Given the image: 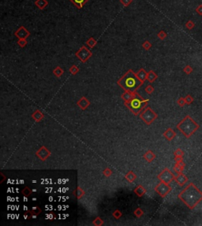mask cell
Here are the masks:
<instances>
[{
    "label": "cell",
    "instance_id": "obj_25",
    "mask_svg": "<svg viewBox=\"0 0 202 226\" xmlns=\"http://www.w3.org/2000/svg\"><path fill=\"white\" fill-rule=\"evenodd\" d=\"M86 44H87L90 48H93V47H95L96 44H97V41H96V40H95L93 37H90L88 40L86 41Z\"/></svg>",
    "mask_w": 202,
    "mask_h": 226
},
{
    "label": "cell",
    "instance_id": "obj_4",
    "mask_svg": "<svg viewBox=\"0 0 202 226\" xmlns=\"http://www.w3.org/2000/svg\"><path fill=\"white\" fill-rule=\"evenodd\" d=\"M148 99H144L140 94L135 93L133 98L129 102H125L124 105L130 110L135 116L140 115L141 111L147 107Z\"/></svg>",
    "mask_w": 202,
    "mask_h": 226
},
{
    "label": "cell",
    "instance_id": "obj_37",
    "mask_svg": "<svg viewBox=\"0 0 202 226\" xmlns=\"http://www.w3.org/2000/svg\"><path fill=\"white\" fill-rule=\"evenodd\" d=\"M112 216L115 218V219H119L121 217L123 216V213L120 211L119 209H115L113 213H112Z\"/></svg>",
    "mask_w": 202,
    "mask_h": 226
},
{
    "label": "cell",
    "instance_id": "obj_18",
    "mask_svg": "<svg viewBox=\"0 0 202 226\" xmlns=\"http://www.w3.org/2000/svg\"><path fill=\"white\" fill-rule=\"evenodd\" d=\"M134 192L138 197H142L146 193V189L144 188L143 185L139 184L138 186H137V188H135Z\"/></svg>",
    "mask_w": 202,
    "mask_h": 226
},
{
    "label": "cell",
    "instance_id": "obj_7",
    "mask_svg": "<svg viewBox=\"0 0 202 226\" xmlns=\"http://www.w3.org/2000/svg\"><path fill=\"white\" fill-rule=\"evenodd\" d=\"M75 55L80 61H82L83 63H85L86 61L93 56V53L85 46H82L76 52Z\"/></svg>",
    "mask_w": 202,
    "mask_h": 226
},
{
    "label": "cell",
    "instance_id": "obj_42",
    "mask_svg": "<svg viewBox=\"0 0 202 226\" xmlns=\"http://www.w3.org/2000/svg\"><path fill=\"white\" fill-rule=\"evenodd\" d=\"M103 174L106 177H109V176H111V174H112V170L110 169V168H106V169L103 170Z\"/></svg>",
    "mask_w": 202,
    "mask_h": 226
},
{
    "label": "cell",
    "instance_id": "obj_6",
    "mask_svg": "<svg viewBox=\"0 0 202 226\" xmlns=\"http://www.w3.org/2000/svg\"><path fill=\"white\" fill-rule=\"evenodd\" d=\"M171 190H172V188H171L170 184L162 182V181L159 183L155 188V192L162 198H165L169 193L171 192Z\"/></svg>",
    "mask_w": 202,
    "mask_h": 226
},
{
    "label": "cell",
    "instance_id": "obj_24",
    "mask_svg": "<svg viewBox=\"0 0 202 226\" xmlns=\"http://www.w3.org/2000/svg\"><path fill=\"white\" fill-rule=\"evenodd\" d=\"M63 73H64V70L60 66H57L53 69V74L55 75L56 77H61Z\"/></svg>",
    "mask_w": 202,
    "mask_h": 226
},
{
    "label": "cell",
    "instance_id": "obj_43",
    "mask_svg": "<svg viewBox=\"0 0 202 226\" xmlns=\"http://www.w3.org/2000/svg\"><path fill=\"white\" fill-rule=\"evenodd\" d=\"M32 215H33V213H32V212L31 210H28V211H26V212L25 213L24 218L27 220L30 219L32 217Z\"/></svg>",
    "mask_w": 202,
    "mask_h": 226
},
{
    "label": "cell",
    "instance_id": "obj_20",
    "mask_svg": "<svg viewBox=\"0 0 202 226\" xmlns=\"http://www.w3.org/2000/svg\"><path fill=\"white\" fill-rule=\"evenodd\" d=\"M156 157V155L152 151H148L147 152H145V154L144 155V159L148 162H152V161H154Z\"/></svg>",
    "mask_w": 202,
    "mask_h": 226
},
{
    "label": "cell",
    "instance_id": "obj_45",
    "mask_svg": "<svg viewBox=\"0 0 202 226\" xmlns=\"http://www.w3.org/2000/svg\"><path fill=\"white\" fill-rule=\"evenodd\" d=\"M196 12L198 15L202 16V4H200V5H198L197 7H196Z\"/></svg>",
    "mask_w": 202,
    "mask_h": 226
},
{
    "label": "cell",
    "instance_id": "obj_33",
    "mask_svg": "<svg viewBox=\"0 0 202 226\" xmlns=\"http://www.w3.org/2000/svg\"><path fill=\"white\" fill-rule=\"evenodd\" d=\"M134 215L137 217H141L143 216V214H144V211L142 210L141 208H137L134 211Z\"/></svg>",
    "mask_w": 202,
    "mask_h": 226
},
{
    "label": "cell",
    "instance_id": "obj_28",
    "mask_svg": "<svg viewBox=\"0 0 202 226\" xmlns=\"http://www.w3.org/2000/svg\"><path fill=\"white\" fill-rule=\"evenodd\" d=\"M174 155H175V158H183L184 151L180 148L176 149L174 152Z\"/></svg>",
    "mask_w": 202,
    "mask_h": 226
},
{
    "label": "cell",
    "instance_id": "obj_23",
    "mask_svg": "<svg viewBox=\"0 0 202 226\" xmlns=\"http://www.w3.org/2000/svg\"><path fill=\"white\" fill-rule=\"evenodd\" d=\"M74 194L75 195L77 199H81L83 196L85 195V191L81 187L78 186V187H77L76 190L74 192Z\"/></svg>",
    "mask_w": 202,
    "mask_h": 226
},
{
    "label": "cell",
    "instance_id": "obj_41",
    "mask_svg": "<svg viewBox=\"0 0 202 226\" xmlns=\"http://www.w3.org/2000/svg\"><path fill=\"white\" fill-rule=\"evenodd\" d=\"M185 102H186V104L190 105L191 103H193V102L194 101V98L192 97L190 94H187L185 97Z\"/></svg>",
    "mask_w": 202,
    "mask_h": 226
},
{
    "label": "cell",
    "instance_id": "obj_8",
    "mask_svg": "<svg viewBox=\"0 0 202 226\" xmlns=\"http://www.w3.org/2000/svg\"><path fill=\"white\" fill-rule=\"evenodd\" d=\"M175 176H175V174L171 172L168 168H164L162 170V172L157 176L158 179L160 180V181L168 183V184H170L173 180H175Z\"/></svg>",
    "mask_w": 202,
    "mask_h": 226
},
{
    "label": "cell",
    "instance_id": "obj_15",
    "mask_svg": "<svg viewBox=\"0 0 202 226\" xmlns=\"http://www.w3.org/2000/svg\"><path fill=\"white\" fill-rule=\"evenodd\" d=\"M135 93H136V92H131V91H124L122 95H121V98H122V99L123 100L124 102H129L133 98V97L134 96Z\"/></svg>",
    "mask_w": 202,
    "mask_h": 226
},
{
    "label": "cell",
    "instance_id": "obj_29",
    "mask_svg": "<svg viewBox=\"0 0 202 226\" xmlns=\"http://www.w3.org/2000/svg\"><path fill=\"white\" fill-rule=\"evenodd\" d=\"M79 70H80L79 68L77 66H76L75 65H73L69 69V72L72 75H76L77 73H78Z\"/></svg>",
    "mask_w": 202,
    "mask_h": 226
},
{
    "label": "cell",
    "instance_id": "obj_44",
    "mask_svg": "<svg viewBox=\"0 0 202 226\" xmlns=\"http://www.w3.org/2000/svg\"><path fill=\"white\" fill-rule=\"evenodd\" d=\"M120 3L123 5L124 7H128V6H130V4L132 3V1L133 0H119Z\"/></svg>",
    "mask_w": 202,
    "mask_h": 226
},
{
    "label": "cell",
    "instance_id": "obj_9",
    "mask_svg": "<svg viewBox=\"0 0 202 226\" xmlns=\"http://www.w3.org/2000/svg\"><path fill=\"white\" fill-rule=\"evenodd\" d=\"M36 155L37 156L38 158L40 159V160L44 162V161H46L50 157V155H51V151L45 146H42L36 152Z\"/></svg>",
    "mask_w": 202,
    "mask_h": 226
},
{
    "label": "cell",
    "instance_id": "obj_12",
    "mask_svg": "<svg viewBox=\"0 0 202 226\" xmlns=\"http://www.w3.org/2000/svg\"><path fill=\"white\" fill-rule=\"evenodd\" d=\"M188 177L185 174L179 173V174H178L175 176V180L180 187H182V186H184L186 184V182L188 181Z\"/></svg>",
    "mask_w": 202,
    "mask_h": 226
},
{
    "label": "cell",
    "instance_id": "obj_21",
    "mask_svg": "<svg viewBox=\"0 0 202 226\" xmlns=\"http://www.w3.org/2000/svg\"><path fill=\"white\" fill-rule=\"evenodd\" d=\"M125 178H126V180L128 182L133 183L135 180L137 179V175H136L132 170H130V171H129V172L126 174Z\"/></svg>",
    "mask_w": 202,
    "mask_h": 226
},
{
    "label": "cell",
    "instance_id": "obj_38",
    "mask_svg": "<svg viewBox=\"0 0 202 226\" xmlns=\"http://www.w3.org/2000/svg\"><path fill=\"white\" fill-rule=\"evenodd\" d=\"M177 104H178L179 106H181V107L184 106L186 104V102H185V98H183V97H180V98H178V100H177Z\"/></svg>",
    "mask_w": 202,
    "mask_h": 226
},
{
    "label": "cell",
    "instance_id": "obj_16",
    "mask_svg": "<svg viewBox=\"0 0 202 226\" xmlns=\"http://www.w3.org/2000/svg\"><path fill=\"white\" fill-rule=\"evenodd\" d=\"M32 118H33L36 122H41L42 120L44 118V114H43L40 110H36L32 114Z\"/></svg>",
    "mask_w": 202,
    "mask_h": 226
},
{
    "label": "cell",
    "instance_id": "obj_14",
    "mask_svg": "<svg viewBox=\"0 0 202 226\" xmlns=\"http://www.w3.org/2000/svg\"><path fill=\"white\" fill-rule=\"evenodd\" d=\"M136 75H137V78L140 80L141 82L144 83L145 81L147 80V76H148V73L145 71V69H144L143 68L140 69L139 70L137 71L136 73Z\"/></svg>",
    "mask_w": 202,
    "mask_h": 226
},
{
    "label": "cell",
    "instance_id": "obj_31",
    "mask_svg": "<svg viewBox=\"0 0 202 226\" xmlns=\"http://www.w3.org/2000/svg\"><path fill=\"white\" fill-rule=\"evenodd\" d=\"M167 36H168V34L166 33V32L163 30L160 31L157 34V37L161 40H164L165 39L167 38Z\"/></svg>",
    "mask_w": 202,
    "mask_h": 226
},
{
    "label": "cell",
    "instance_id": "obj_17",
    "mask_svg": "<svg viewBox=\"0 0 202 226\" xmlns=\"http://www.w3.org/2000/svg\"><path fill=\"white\" fill-rule=\"evenodd\" d=\"M70 1L75 6L76 8L81 10V9H82L83 7L89 2V0H70Z\"/></svg>",
    "mask_w": 202,
    "mask_h": 226
},
{
    "label": "cell",
    "instance_id": "obj_36",
    "mask_svg": "<svg viewBox=\"0 0 202 226\" xmlns=\"http://www.w3.org/2000/svg\"><path fill=\"white\" fill-rule=\"evenodd\" d=\"M142 47L145 51H148V50H150V48L152 47V44L148 40H145L142 44Z\"/></svg>",
    "mask_w": 202,
    "mask_h": 226
},
{
    "label": "cell",
    "instance_id": "obj_11",
    "mask_svg": "<svg viewBox=\"0 0 202 226\" xmlns=\"http://www.w3.org/2000/svg\"><path fill=\"white\" fill-rule=\"evenodd\" d=\"M77 105L79 107L81 110H85L86 109L89 107L90 106V101H89L88 98L85 97V96H82L81 98L79 99L77 102Z\"/></svg>",
    "mask_w": 202,
    "mask_h": 226
},
{
    "label": "cell",
    "instance_id": "obj_2",
    "mask_svg": "<svg viewBox=\"0 0 202 226\" xmlns=\"http://www.w3.org/2000/svg\"><path fill=\"white\" fill-rule=\"evenodd\" d=\"M118 85L123 89L124 91L131 92H137V91L144 84L137 78L136 73L132 69H129L126 73L120 78L117 82Z\"/></svg>",
    "mask_w": 202,
    "mask_h": 226
},
{
    "label": "cell",
    "instance_id": "obj_35",
    "mask_svg": "<svg viewBox=\"0 0 202 226\" xmlns=\"http://www.w3.org/2000/svg\"><path fill=\"white\" fill-rule=\"evenodd\" d=\"M193 68L189 65H185V67L183 68V72L185 73V74H191L192 73H193Z\"/></svg>",
    "mask_w": 202,
    "mask_h": 226
},
{
    "label": "cell",
    "instance_id": "obj_39",
    "mask_svg": "<svg viewBox=\"0 0 202 226\" xmlns=\"http://www.w3.org/2000/svg\"><path fill=\"white\" fill-rule=\"evenodd\" d=\"M17 44L19 45V47H25L28 44V42L25 39H21V40H18Z\"/></svg>",
    "mask_w": 202,
    "mask_h": 226
},
{
    "label": "cell",
    "instance_id": "obj_26",
    "mask_svg": "<svg viewBox=\"0 0 202 226\" xmlns=\"http://www.w3.org/2000/svg\"><path fill=\"white\" fill-rule=\"evenodd\" d=\"M184 169H185L184 167L181 166V165H179V164H178L177 162H175V165H174V167H173V169L175 170V172H177L178 174H179V173H182Z\"/></svg>",
    "mask_w": 202,
    "mask_h": 226
},
{
    "label": "cell",
    "instance_id": "obj_32",
    "mask_svg": "<svg viewBox=\"0 0 202 226\" xmlns=\"http://www.w3.org/2000/svg\"><path fill=\"white\" fill-rule=\"evenodd\" d=\"M185 28H187V29H189V30H192L193 28L195 27V23H194L193 20H189L188 21L185 23Z\"/></svg>",
    "mask_w": 202,
    "mask_h": 226
},
{
    "label": "cell",
    "instance_id": "obj_13",
    "mask_svg": "<svg viewBox=\"0 0 202 226\" xmlns=\"http://www.w3.org/2000/svg\"><path fill=\"white\" fill-rule=\"evenodd\" d=\"M163 135L164 136V138L166 139L167 140H168V141H171V140H173V139L175 138V136H176V132H175L171 128H167V130L164 132Z\"/></svg>",
    "mask_w": 202,
    "mask_h": 226
},
{
    "label": "cell",
    "instance_id": "obj_40",
    "mask_svg": "<svg viewBox=\"0 0 202 226\" xmlns=\"http://www.w3.org/2000/svg\"><path fill=\"white\" fill-rule=\"evenodd\" d=\"M144 91H145V92H146V93H148V94H152V92L155 91V88L153 86H152L151 85H148L147 87L145 88Z\"/></svg>",
    "mask_w": 202,
    "mask_h": 226
},
{
    "label": "cell",
    "instance_id": "obj_34",
    "mask_svg": "<svg viewBox=\"0 0 202 226\" xmlns=\"http://www.w3.org/2000/svg\"><path fill=\"white\" fill-rule=\"evenodd\" d=\"M32 212V213L34 214V215H36V216H37V215H39V214H40L42 212L41 209L40 208V207H38V206H34V207H32V209H30Z\"/></svg>",
    "mask_w": 202,
    "mask_h": 226
},
{
    "label": "cell",
    "instance_id": "obj_46",
    "mask_svg": "<svg viewBox=\"0 0 202 226\" xmlns=\"http://www.w3.org/2000/svg\"><path fill=\"white\" fill-rule=\"evenodd\" d=\"M175 162H180V161H183V158H175Z\"/></svg>",
    "mask_w": 202,
    "mask_h": 226
},
{
    "label": "cell",
    "instance_id": "obj_3",
    "mask_svg": "<svg viewBox=\"0 0 202 226\" xmlns=\"http://www.w3.org/2000/svg\"><path fill=\"white\" fill-rule=\"evenodd\" d=\"M176 127L187 139L190 138L200 128L198 124L189 115H186Z\"/></svg>",
    "mask_w": 202,
    "mask_h": 226
},
{
    "label": "cell",
    "instance_id": "obj_5",
    "mask_svg": "<svg viewBox=\"0 0 202 226\" xmlns=\"http://www.w3.org/2000/svg\"><path fill=\"white\" fill-rule=\"evenodd\" d=\"M139 116L140 119L148 125H150L152 123H153L158 118L157 114L153 110H152V108L148 106L141 111Z\"/></svg>",
    "mask_w": 202,
    "mask_h": 226
},
{
    "label": "cell",
    "instance_id": "obj_22",
    "mask_svg": "<svg viewBox=\"0 0 202 226\" xmlns=\"http://www.w3.org/2000/svg\"><path fill=\"white\" fill-rule=\"evenodd\" d=\"M158 76L157 74L155 73L153 70H149L148 72V76H147V80L148 81L149 83H153L156 79H157Z\"/></svg>",
    "mask_w": 202,
    "mask_h": 226
},
{
    "label": "cell",
    "instance_id": "obj_1",
    "mask_svg": "<svg viewBox=\"0 0 202 226\" xmlns=\"http://www.w3.org/2000/svg\"><path fill=\"white\" fill-rule=\"evenodd\" d=\"M178 198L189 209H193L202 201V192L193 183H189L178 194Z\"/></svg>",
    "mask_w": 202,
    "mask_h": 226
},
{
    "label": "cell",
    "instance_id": "obj_30",
    "mask_svg": "<svg viewBox=\"0 0 202 226\" xmlns=\"http://www.w3.org/2000/svg\"><path fill=\"white\" fill-rule=\"evenodd\" d=\"M21 194H22L23 196H25V197H28V196H29L32 194V190L29 188L25 187V188H24L22 189Z\"/></svg>",
    "mask_w": 202,
    "mask_h": 226
},
{
    "label": "cell",
    "instance_id": "obj_10",
    "mask_svg": "<svg viewBox=\"0 0 202 226\" xmlns=\"http://www.w3.org/2000/svg\"><path fill=\"white\" fill-rule=\"evenodd\" d=\"M14 36L17 38H18V40H21V39H25L26 40L30 36V32L26 28H25L23 25H21V26L19 27L18 29L15 31Z\"/></svg>",
    "mask_w": 202,
    "mask_h": 226
},
{
    "label": "cell",
    "instance_id": "obj_27",
    "mask_svg": "<svg viewBox=\"0 0 202 226\" xmlns=\"http://www.w3.org/2000/svg\"><path fill=\"white\" fill-rule=\"evenodd\" d=\"M103 224H104L103 220L101 217H97L96 218L93 220V225H94L95 226H101L103 225Z\"/></svg>",
    "mask_w": 202,
    "mask_h": 226
},
{
    "label": "cell",
    "instance_id": "obj_19",
    "mask_svg": "<svg viewBox=\"0 0 202 226\" xmlns=\"http://www.w3.org/2000/svg\"><path fill=\"white\" fill-rule=\"evenodd\" d=\"M35 5L40 10H44V8H46L48 6V0H36Z\"/></svg>",
    "mask_w": 202,
    "mask_h": 226
}]
</instances>
